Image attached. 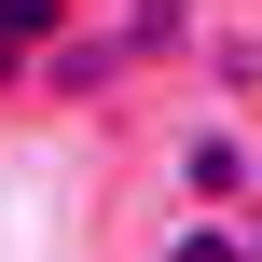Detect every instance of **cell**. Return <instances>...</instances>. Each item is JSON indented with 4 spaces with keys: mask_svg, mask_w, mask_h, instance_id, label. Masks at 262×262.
<instances>
[{
    "mask_svg": "<svg viewBox=\"0 0 262 262\" xmlns=\"http://www.w3.org/2000/svg\"><path fill=\"white\" fill-rule=\"evenodd\" d=\"M235 221H249V262H262V193H249V207H235Z\"/></svg>",
    "mask_w": 262,
    "mask_h": 262,
    "instance_id": "3",
    "label": "cell"
},
{
    "mask_svg": "<svg viewBox=\"0 0 262 262\" xmlns=\"http://www.w3.org/2000/svg\"><path fill=\"white\" fill-rule=\"evenodd\" d=\"M166 262H249V221L235 207H180L166 221Z\"/></svg>",
    "mask_w": 262,
    "mask_h": 262,
    "instance_id": "2",
    "label": "cell"
},
{
    "mask_svg": "<svg viewBox=\"0 0 262 262\" xmlns=\"http://www.w3.org/2000/svg\"><path fill=\"white\" fill-rule=\"evenodd\" d=\"M166 180H180V207H249L262 193V138L249 124H180L166 138Z\"/></svg>",
    "mask_w": 262,
    "mask_h": 262,
    "instance_id": "1",
    "label": "cell"
}]
</instances>
